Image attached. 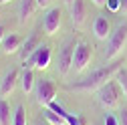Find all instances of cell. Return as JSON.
I'll list each match as a JSON object with an SVG mask.
<instances>
[{"mask_svg":"<svg viewBox=\"0 0 127 125\" xmlns=\"http://www.w3.org/2000/svg\"><path fill=\"white\" fill-rule=\"evenodd\" d=\"M119 69H123L121 62H113V65L101 67V69H97V71H93L91 75H87L83 81L73 83L69 89H71V91H81V93H93V91L101 89L105 83H109L111 79H115V75L119 73Z\"/></svg>","mask_w":127,"mask_h":125,"instance_id":"obj_1","label":"cell"},{"mask_svg":"<svg viewBox=\"0 0 127 125\" xmlns=\"http://www.w3.org/2000/svg\"><path fill=\"white\" fill-rule=\"evenodd\" d=\"M127 46V22H119L115 26V30L111 32V36L107 38V49H105V59L113 61L117 59Z\"/></svg>","mask_w":127,"mask_h":125,"instance_id":"obj_2","label":"cell"},{"mask_svg":"<svg viewBox=\"0 0 127 125\" xmlns=\"http://www.w3.org/2000/svg\"><path fill=\"white\" fill-rule=\"evenodd\" d=\"M97 93V101L105 107V109H115L117 105H119V101H121V87L117 85V81L115 79H111L109 83H105L101 89H97L95 91Z\"/></svg>","mask_w":127,"mask_h":125,"instance_id":"obj_3","label":"cell"},{"mask_svg":"<svg viewBox=\"0 0 127 125\" xmlns=\"http://www.w3.org/2000/svg\"><path fill=\"white\" fill-rule=\"evenodd\" d=\"M51 59H53V51H51V46L46 44V42H40L36 49H34V53L30 55L26 61H24V67L44 71V69H49Z\"/></svg>","mask_w":127,"mask_h":125,"instance_id":"obj_4","label":"cell"},{"mask_svg":"<svg viewBox=\"0 0 127 125\" xmlns=\"http://www.w3.org/2000/svg\"><path fill=\"white\" fill-rule=\"evenodd\" d=\"M77 46V38H67L59 49V59H57V69L63 77H67L73 69V53Z\"/></svg>","mask_w":127,"mask_h":125,"instance_id":"obj_5","label":"cell"},{"mask_svg":"<svg viewBox=\"0 0 127 125\" xmlns=\"http://www.w3.org/2000/svg\"><path fill=\"white\" fill-rule=\"evenodd\" d=\"M93 59V46L85 40H77V46H75V53H73V69L75 73H83L89 62Z\"/></svg>","mask_w":127,"mask_h":125,"instance_id":"obj_6","label":"cell"},{"mask_svg":"<svg viewBox=\"0 0 127 125\" xmlns=\"http://www.w3.org/2000/svg\"><path fill=\"white\" fill-rule=\"evenodd\" d=\"M57 91H59V89H57V83H55L53 79H40V81H36V85H34L36 103L42 105V107H46L51 101H55Z\"/></svg>","mask_w":127,"mask_h":125,"instance_id":"obj_7","label":"cell"},{"mask_svg":"<svg viewBox=\"0 0 127 125\" xmlns=\"http://www.w3.org/2000/svg\"><path fill=\"white\" fill-rule=\"evenodd\" d=\"M61 16H63V12L59 6H53L46 10L44 14V18H42V28H44V34L46 36H55L59 32V28H61Z\"/></svg>","mask_w":127,"mask_h":125,"instance_id":"obj_8","label":"cell"},{"mask_svg":"<svg viewBox=\"0 0 127 125\" xmlns=\"http://www.w3.org/2000/svg\"><path fill=\"white\" fill-rule=\"evenodd\" d=\"M69 16H71V22H73L75 28H81L85 24V18H87L85 0H73V4L69 6Z\"/></svg>","mask_w":127,"mask_h":125,"instance_id":"obj_9","label":"cell"},{"mask_svg":"<svg viewBox=\"0 0 127 125\" xmlns=\"http://www.w3.org/2000/svg\"><path fill=\"white\" fill-rule=\"evenodd\" d=\"M20 46H22V36L16 34V32H8L2 38V42H0V53L2 55H14V53L20 51Z\"/></svg>","mask_w":127,"mask_h":125,"instance_id":"obj_10","label":"cell"},{"mask_svg":"<svg viewBox=\"0 0 127 125\" xmlns=\"http://www.w3.org/2000/svg\"><path fill=\"white\" fill-rule=\"evenodd\" d=\"M18 81H20L18 71H16V69H8V71L2 75V81H0V95H4V97L10 95Z\"/></svg>","mask_w":127,"mask_h":125,"instance_id":"obj_11","label":"cell"},{"mask_svg":"<svg viewBox=\"0 0 127 125\" xmlns=\"http://www.w3.org/2000/svg\"><path fill=\"white\" fill-rule=\"evenodd\" d=\"M38 44H40V36H38V32H34V30H32V32H30V34L22 40V46H20V51H18V55H20L22 62H24L30 55L34 53V49H36Z\"/></svg>","mask_w":127,"mask_h":125,"instance_id":"obj_12","label":"cell"},{"mask_svg":"<svg viewBox=\"0 0 127 125\" xmlns=\"http://www.w3.org/2000/svg\"><path fill=\"white\" fill-rule=\"evenodd\" d=\"M93 34L99 40H107L111 36V22L105 16H97L93 20Z\"/></svg>","mask_w":127,"mask_h":125,"instance_id":"obj_13","label":"cell"},{"mask_svg":"<svg viewBox=\"0 0 127 125\" xmlns=\"http://www.w3.org/2000/svg\"><path fill=\"white\" fill-rule=\"evenodd\" d=\"M36 0H20V6H18V22L26 24L30 18L34 16L36 12Z\"/></svg>","mask_w":127,"mask_h":125,"instance_id":"obj_14","label":"cell"},{"mask_svg":"<svg viewBox=\"0 0 127 125\" xmlns=\"http://www.w3.org/2000/svg\"><path fill=\"white\" fill-rule=\"evenodd\" d=\"M34 85H36V81H34V73H32V69L24 67V71L20 73V87H22V91H24V93L34 91Z\"/></svg>","mask_w":127,"mask_h":125,"instance_id":"obj_15","label":"cell"},{"mask_svg":"<svg viewBox=\"0 0 127 125\" xmlns=\"http://www.w3.org/2000/svg\"><path fill=\"white\" fill-rule=\"evenodd\" d=\"M42 117L46 119L49 125H67V119L63 117V115H59V113H55L53 109H49V107L42 109Z\"/></svg>","mask_w":127,"mask_h":125,"instance_id":"obj_16","label":"cell"},{"mask_svg":"<svg viewBox=\"0 0 127 125\" xmlns=\"http://www.w3.org/2000/svg\"><path fill=\"white\" fill-rule=\"evenodd\" d=\"M0 125H12V113L6 99H0Z\"/></svg>","mask_w":127,"mask_h":125,"instance_id":"obj_17","label":"cell"},{"mask_svg":"<svg viewBox=\"0 0 127 125\" xmlns=\"http://www.w3.org/2000/svg\"><path fill=\"white\" fill-rule=\"evenodd\" d=\"M26 109L24 105H16L14 107V113H12V125H26Z\"/></svg>","mask_w":127,"mask_h":125,"instance_id":"obj_18","label":"cell"},{"mask_svg":"<svg viewBox=\"0 0 127 125\" xmlns=\"http://www.w3.org/2000/svg\"><path fill=\"white\" fill-rule=\"evenodd\" d=\"M115 81H117V85L121 87V93H123V97L127 99V67L119 69V73L115 75Z\"/></svg>","mask_w":127,"mask_h":125,"instance_id":"obj_19","label":"cell"},{"mask_svg":"<svg viewBox=\"0 0 127 125\" xmlns=\"http://www.w3.org/2000/svg\"><path fill=\"white\" fill-rule=\"evenodd\" d=\"M67 119V125H85V119L81 115H73V113H67L65 115Z\"/></svg>","mask_w":127,"mask_h":125,"instance_id":"obj_20","label":"cell"},{"mask_svg":"<svg viewBox=\"0 0 127 125\" xmlns=\"http://www.w3.org/2000/svg\"><path fill=\"white\" fill-rule=\"evenodd\" d=\"M107 10L111 12H121V0H107Z\"/></svg>","mask_w":127,"mask_h":125,"instance_id":"obj_21","label":"cell"},{"mask_svg":"<svg viewBox=\"0 0 127 125\" xmlns=\"http://www.w3.org/2000/svg\"><path fill=\"white\" fill-rule=\"evenodd\" d=\"M103 125H119L117 115H113V113H105V117H103Z\"/></svg>","mask_w":127,"mask_h":125,"instance_id":"obj_22","label":"cell"},{"mask_svg":"<svg viewBox=\"0 0 127 125\" xmlns=\"http://www.w3.org/2000/svg\"><path fill=\"white\" fill-rule=\"evenodd\" d=\"M117 119H119V125H127V107H123L121 111H119Z\"/></svg>","mask_w":127,"mask_h":125,"instance_id":"obj_23","label":"cell"},{"mask_svg":"<svg viewBox=\"0 0 127 125\" xmlns=\"http://www.w3.org/2000/svg\"><path fill=\"white\" fill-rule=\"evenodd\" d=\"M51 2H53V0H36V6H38V8H46Z\"/></svg>","mask_w":127,"mask_h":125,"instance_id":"obj_24","label":"cell"},{"mask_svg":"<svg viewBox=\"0 0 127 125\" xmlns=\"http://www.w3.org/2000/svg\"><path fill=\"white\" fill-rule=\"evenodd\" d=\"M8 34V30H6V26L4 24H0V42H2V38Z\"/></svg>","mask_w":127,"mask_h":125,"instance_id":"obj_25","label":"cell"},{"mask_svg":"<svg viewBox=\"0 0 127 125\" xmlns=\"http://www.w3.org/2000/svg\"><path fill=\"white\" fill-rule=\"evenodd\" d=\"M91 2H93L95 6H99V8H103V6L107 4V0H91Z\"/></svg>","mask_w":127,"mask_h":125,"instance_id":"obj_26","label":"cell"},{"mask_svg":"<svg viewBox=\"0 0 127 125\" xmlns=\"http://www.w3.org/2000/svg\"><path fill=\"white\" fill-rule=\"evenodd\" d=\"M121 12L127 14V0H121Z\"/></svg>","mask_w":127,"mask_h":125,"instance_id":"obj_27","label":"cell"},{"mask_svg":"<svg viewBox=\"0 0 127 125\" xmlns=\"http://www.w3.org/2000/svg\"><path fill=\"white\" fill-rule=\"evenodd\" d=\"M65 4H67V6H71V4H73V0H65Z\"/></svg>","mask_w":127,"mask_h":125,"instance_id":"obj_28","label":"cell"},{"mask_svg":"<svg viewBox=\"0 0 127 125\" xmlns=\"http://www.w3.org/2000/svg\"><path fill=\"white\" fill-rule=\"evenodd\" d=\"M10 2V0H0V4H8Z\"/></svg>","mask_w":127,"mask_h":125,"instance_id":"obj_29","label":"cell"},{"mask_svg":"<svg viewBox=\"0 0 127 125\" xmlns=\"http://www.w3.org/2000/svg\"><path fill=\"white\" fill-rule=\"evenodd\" d=\"M36 125H49V123H42V121H38V123H36Z\"/></svg>","mask_w":127,"mask_h":125,"instance_id":"obj_30","label":"cell"}]
</instances>
